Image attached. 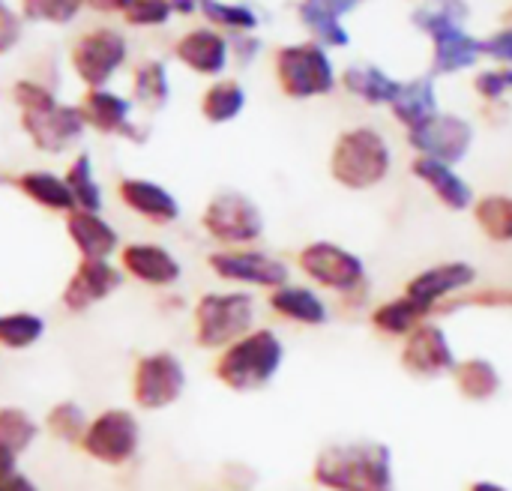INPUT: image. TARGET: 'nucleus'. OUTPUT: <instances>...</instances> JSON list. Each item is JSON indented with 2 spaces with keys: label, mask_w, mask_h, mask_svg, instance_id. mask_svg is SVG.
Here are the masks:
<instances>
[{
  "label": "nucleus",
  "mask_w": 512,
  "mask_h": 491,
  "mask_svg": "<svg viewBox=\"0 0 512 491\" xmlns=\"http://www.w3.org/2000/svg\"><path fill=\"white\" fill-rule=\"evenodd\" d=\"M312 483L324 491H396L393 450L366 438L327 444L312 462Z\"/></svg>",
  "instance_id": "f257e3e1"
},
{
  "label": "nucleus",
  "mask_w": 512,
  "mask_h": 491,
  "mask_svg": "<svg viewBox=\"0 0 512 491\" xmlns=\"http://www.w3.org/2000/svg\"><path fill=\"white\" fill-rule=\"evenodd\" d=\"M285 363V342L270 327H255L225 351H219L213 363V375L231 393H258L276 381Z\"/></svg>",
  "instance_id": "f03ea898"
},
{
  "label": "nucleus",
  "mask_w": 512,
  "mask_h": 491,
  "mask_svg": "<svg viewBox=\"0 0 512 491\" xmlns=\"http://www.w3.org/2000/svg\"><path fill=\"white\" fill-rule=\"evenodd\" d=\"M18 108H21V126L30 135V141L45 153H63L72 147L84 132V114L81 108L63 105L54 99V93L36 81H18L12 90Z\"/></svg>",
  "instance_id": "7ed1b4c3"
},
{
  "label": "nucleus",
  "mask_w": 512,
  "mask_h": 491,
  "mask_svg": "<svg viewBox=\"0 0 512 491\" xmlns=\"http://www.w3.org/2000/svg\"><path fill=\"white\" fill-rule=\"evenodd\" d=\"M255 321H258V300L252 291L243 288L207 291L198 297L192 309L195 345L204 351H225L228 345L252 333Z\"/></svg>",
  "instance_id": "20e7f679"
},
{
  "label": "nucleus",
  "mask_w": 512,
  "mask_h": 491,
  "mask_svg": "<svg viewBox=\"0 0 512 491\" xmlns=\"http://www.w3.org/2000/svg\"><path fill=\"white\" fill-rule=\"evenodd\" d=\"M390 165H393V150L387 138L369 126L342 132L330 153L333 180L351 192H366L381 186L390 174Z\"/></svg>",
  "instance_id": "39448f33"
},
{
  "label": "nucleus",
  "mask_w": 512,
  "mask_h": 491,
  "mask_svg": "<svg viewBox=\"0 0 512 491\" xmlns=\"http://www.w3.org/2000/svg\"><path fill=\"white\" fill-rule=\"evenodd\" d=\"M297 270L321 294H336L342 300H357L369 291L366 261L336 240H312L297 252Z\"/></svg>",
  "instance_id": "423d86ee"
},
{
  "label": "nucleus",
  "mask_w": 512,
  "mask_h": 491,
  "mask_svg": "<svg viewBox=\"0 0 512 491\" xmlns=\"http://www.w3.org/2000/svg\"><path fill=\"white\" fill-rule=\"evenodd\" d=\"M201 228L222 249H249L264 237L267 222L261 207L249 195L237 189H225L207 201L201 213Z\"/></svg>",
  "instance_id": "0eeeda50"
},
{
  "label": "nucleus",
  "mask_w": 512,
  "mask_h": 491,
  "mask_svg": "<svg viewBox=\"0 0 512 491\" xmlns=\"http://www.w3.org/2000/svg\"><path fill=\"white\" fill-rule=\"evenodd\" d=\"M216 279L243 291H276L291 282V267L285 258L264 249H216L207 258Z\"/></svg>",
  "instance_id": "6e6552de"
},
{
  "label": "nucleus",
  "mask_w": 512,
  "mask_h": 491,
  "mask_svg": "<svg viewBox=\"0 0 512 491\" xmlns=\"http://www.w3.org/2000/svg\"><path fill=\"white\" fill-rule=\"evenodd\" d=\"M276 75H279L285 96H291V99L327 96L336 84L333 63L318 42L282 48L276 54Z\"/></svg>",
  "instance_id": "1a4fd4ad"
},
{
  "label": "nucleus",
  "mask_w": 512,
  "mask_h": 491,
  "mask_svg": "<svg viewBox=\"0 0 512 491\" xmlns=\"http://www.w3.org/2000/svg\"><path fill=\"white\" fill-rule=\"evenodd\" d=\"M78 447L102 465H126L135 459L141 447V423L126 408H108L90 420Z\"/></svg>",
  "instance_id": "9d476101"
},
{
  "label": "nucleus",
  "mask_w": 512,
  "mask_h": 491,
  "mask_svg": "<svg viewBox=\"0 0 512 491\" xmlns=\"http://www.w3.org/2000/svg\"><path fill=\"white\" fill-rule=\"evenodd\" d=\"M186 390L183 360L171 351L144 354L132 369V399L141 411H165Z\"/></svg>",
  "instance_id": "9b49d317"
},
{
  "label": "nucleus",
  "mask_w": 512,
  "mask_h": 491,
  "mask_svg": "<svg viewBox=\"0 0 512 491\" xmlns=\"http://www.w3.org/2000/svg\"><path fill=\"white\" fill-rule=\"evenodd\" d=\"M408 144L417 150V156L456 168L474 147V126L459 114L438 111L426 123L408 129Z\"/></svg>",
  "instance_id": "f8f14e48"
},
{
  "label": "nucleus",
  "mask_w": 512,
  "mask_h": 491,
  "mask_svg": "<svg viewBox=\"0 0 512 491\" xmlns=\"http://www.w3.org/2000/svg\"><path fill=\"white\" fill-rule=\"evenodd\" d=\"M399 363L411 378L435 381V378L453 375V369L459 366V357L447 330L435 321H426L402 342Z\"/></svg>",
  "instance_id": "ddd939ff"
},
{
  "label": "nucleus",
  "mask_w": 512,
  "mask_h": 491,
  "mask_svg": "<svg viewBox=\"0 0 512 491\" xmlns=\"http://www.w3.org/2000/svg\"><path fill=\"white\" fill-rule=\"evenodd\" d=\"M477 279H480V273H477L474 264H468V261H441V264H432V267H423L420 273H414L402 294L435 315L447 300H453L456 294H465L468 288H474Z\"/></svg>",
  "instance_id": "4468645a"
},
{
  "label": "nucleus",
  "mask_w": 512,
  "mask_h": 491,
  "mask_svg": "<svg viewBox=\"0 0 512 491\" xmlns=\"http://www.w3.org/2000/svg\"><path fill=\"white\" fill-rule=\"evenodd\" d=\"M126 39L117 30H93L84 33L75 48H72V66L78 72V78L90 87V90H102L111 75L123 66L126 60Z\"/></svg>",
  "instance_id": "2eb2a0df"
},
{
  "label": "nucleus",
  "mask_w": 512,
  "mask_h": 491,
  "mask_svg": "<svg viewBox=\"0 0 512 491\" xmlns=\"http://www.w3.org/2000/svg\"><path fill=\"white\" fill-rule=\"evenodd\" d=\"M120 285H123V270L120 267H114L111 261H87V258H81V264L69 276L60 300H63V306L69 312H87L90 306L108 300Z\"/></svg>",
  "instance_id": "dca6fc26"
},
{
  "label": "nucleus",
  "mask_w": 512,
  "mask_h": 491,
  "mask_svg": "<svg viewBox=\"0 0 512 491\" xmlns=\"http://www.w3.org/2000/svg\"><path fill=\"white\" fill-rule=\"evenodd\" d=\"M120 270L150 288H171L183 276V264L162 243H129L120 249Z\"/></svg>",
  "instance_id": "f3484780"
},
{
  "label": "nucleus",
  "mask_w": 512,
  "mask_h": 491,
  "mask_svg": "<svg viewBox=\"0 0 512 491\" xmlns=\"http://www.w3.org/2000/svg\"><path fill=\"white\" fill-rule=\"evenodd\" d=\"M267 306L276 318L300 324V327H324L330 324V303L315 285L288 282L267 294Z\"/></svg>",
  "instance_id": "a211bd4d"
},
{
  "label": "nucleus",
  "mask_w": 512,
  "mask_h": 491,
  "mask_svg": "<svg viewBox=\"0 0 512 491\" xmlns=\"http://www.w3.org/2000/svg\"><path fill=\"white\" fill-rule=\"evenodd\" d=\"M84 123L93 126L102 135H123L129 141H144V129L132 123V102L126 96H117L111 90H87L81 102Z\"/></svg>",
  "instance_id": "6ab92c4d"
},
{
  "label": "nucleus",
  "mask_w": 512,
  "mask_h": 491,
  "mask_svg": "<svg viewBox=\"0 0 512 491\" xmlns=\"http://www.w3.org/2000/svg\"><path fill=\"white\" fill-rule=\"evenodd\" d=\"M120 201L141 219L153 225H171L180 219V201L159 183L144 177H123L117 186Z\"/></svg>",
  "instance_id": "aec40b11"
},
{
  "label": "nucleus",
  "mask_w": 512,
  "mask_h": 491,
  "mask_svg": "<svg viewBox=\"0 0 512 491\" xmlns=\"http://www.w3.org/2000/svg\"><path fill=\"white\" fill-rule=\"evenodd\" d=\"M411 174L429 186V192L441 201V207L453 210V213H465L474 207L477 195L471 189V183L453 168V165H444V162H435V159H423L417 156L411 162Z\"/></svg>",
  "instance_id": "412c9836"
},
{
  "label": "nucleus",
  "mask_w": 512,
  "mask_h": 491,
  "mask_svg": "<svg viewBox=\"0 0 512 491\" xmlns=\"http://www.w3.org/2000/svg\"><path fill=\"white\" fill-rule=\"evenodd\" d=\"M66 234L72 246L81 252V258L87 261H111V255L120 252V234L99 213L90 210L66 213Z\"/></svg>",
  "instance_id": "4be33fe9"
},
{
  "label": "nucleus",
  "mask_w": 512,
  "mask_h": 491,
  "mask_svg": "<svg viewBox=\"0 0 512 491\" xmlns=\"http://www.w3.org/2000/svg\"><path fill=\"white\" fill-rule=\"evenodd\" d=\"M432 39H435V57H432L435 75H453L459 69H468L483 54V42L468 36L459 24H438L432 30Z\"/></svg>",
  "instance_id": "5701e85b"
},
{
  "label": "nucleus",
  "mask_w": 512,
  "mask_h": 491,
  "mask_svg": "<svg viewBox=\"0 0 512 491\" xmlns=\"http://www.w3.org/2000/svg\"><path fill=\"white\" fill-rule=\"evenodd\" d=\"M426 321H432V312L423 309L420 303H414L411 297L399 294L393 300H384L378 303L372 312H369V324L375 333L387 336V339H408L417 327H423Z\"/></svg>",
  "instance_id": "b1692460"
},
{
  "label": "nucleus",
  "mask_w": 512,
  "mask_h": 491,
  "mask_svg": "<svg viewBox=\"0 0 512 491\" xmlns=\"http://www.w3.org/2000/svg\"><path fill=\"white\" fill-rule=\"evenodd\" d=\"M453 384L459 390L462 399L468 402H492L501 396L504 390V375L501 369L489 360V357H468V360H459V366L453 369Z\"/></svg>",
  "instance_id": "393cba45"
},
{
  "label": "nucleus",
  "mask_w": 512,
  "mask_h": 491,
  "mask_svg": "<svg viewBox=\"0 0 512 491\" xmlns=\"http://www.w3.org/2000/svg\"><path fill=\"white\" fill-rule=\"evenodd\" d=\"M177 57L201 75H219L228 66V39L207 27L192 30L177 42Z\"/></svg>",
  "instance_id": "a878e982"
},
{
  "label": "nucleus",
  "mask_w": 512,
  "mask_h": 491,
  "mask_svg": "<svg viewBox=\"0 0 512 491\" xmlns=\"http://www.w3.org/2000/svg\"><path fill=\"white\" fill-rule=\"evenodd\" d=\"M363 0H303L300 18L324 45H348V30L339 24L342 12H351Z\"/></svg>",
  "instance_id": "bb28decb"
},
{
  "label": "nucleus",
  "mask_w": 512,
  "mask_h": 491,
  "mask_svg": "<svg viewBox=\"0 0 512 491\" xmlns=\"http://www.w3.org/2000/svg\"><path fill=\"white\" fill-rule=\"evenodd\" d=\"M396 120L408 129L426 123L429 117L438 114V96H435V84L432 78H414V81H402L396 99L390 102Z\"/></svg>",
  "instance_id": "cd10ccee"
},
{
  "label": "nucleus",
  "mask_w": 512,
  "mask_h": 491,
  "mask_svg": "<svg viewBox=\"0 0 512 491\" xmlns=\"http://www.w3.org/2000/svg\"><path fill=\"white\" fill-rule=\"evenodd\" d=\"M15 186L39 207L54 210V213H72L75 210V198L66 186L63 177L51 174V171H27L15 180Z\"/></svg>",
  "instance_id": "c85d7f7f"
},
{
  "label": "nucleus",
  "mask_w": 512,
  "mask_h": 491,
  "mask_svg": "<svg viewBox=\"0 0 512 491\" xmlns=\"http://www.w3.org/2000/svg\"><path fill=\"white\" fill-rule=\"evenodd\" d=\"M474 222L480 228V234L498 246H510L512 243V195L504 192H492L474 201L471 207Z\"/></svg>",
  "instance_id": "c756f323"
},
{
  "label": "nucleus",
  "mask_w": 512,
  "mask_h": 491,
  "mask_svg": "<svg viewBox=\"0 0 512 491\" xmlns=\"http://www.w3.org/2000/svg\"><path fill=\"white\" fill-rule=\"evenodd\" d=\"M342 84L345 90H351L369 105H390L402 87V81H393L378 66H348L342 75Z\"/></svg>",
  "instance_id": "7c9ffc66"
},
{
  "label": "nucleus",
  "mask_w": 512,
  "mask_h": 491,
  "mask_svg": "<svg viewBox=\"0 0 512 491\" xmlns=\"http://www.w3.org/2000/svg\"><path fill=\"white\" fill-rule=\"evenodd\" d=\"M66 186L75 198V210H90V213H99L102 210V189L96 183V174H93V159L90 153H78L72 159V165L66 168Z\"/></svg>",
  "instance_id": "2f4dec72"
},
{
  "label": "nucleus",
  "mask_w": 512,
  "mask_h": 491,
  "mask_svg": "<svg viewBox=\"0 0 512 491\" xmlns=\"http://www.w3.org/2000/svg\"><path fill=\"white\" fill-rule=\"evenodd\" d=\"M45 336V321L36 312H3L0 315V348L24 351Z\"/></svg>",
  "instance_id": "473e14b6"
},
{
  "label": "nucleus",
  "mask_w": 512,
  "mask_h": 491,
  "mask_svg": "<svg viewBox=\"0 0 512 491\" xmlns=\"http://www.w3.org/2000/svg\"><path fill=\"white\" fill-rule=\"evenodd\" d=\"M243 105H246V90L237 81H216L201 99V114L210 123H228L243 111Z\"/></svg>",
  "instance_id": "72a5a7b5"
},
{
  "label": "nucleus",
  "mask_w": 512,
  "mask_h": 491,
  "mask_svg": "<svg viewBox=\"0 0 512 491\" xmlns=\"http://www.w3.org/2000/svg\"><path fill=\"white\" fill-rule=\"evenodd\" d=\"M39 438V423L24 408H0V444H6L12 453H27L33 441Z\"/></svg>",
  "instance_id": "f704fd0d"
},
{
  "label": "nucleus",
  "mask_w": 512,
  "mask_h": 491,
  "mask_svg": "<svg viewBox=\"0 0 512 491\" xmlns=\"http://www.w3.org/2000/svg\"><path fill=\"white\" fill-rule=\"evenodd\" d=\"M171 96V87H168V72L159 60H147V63H138L135 69V99L141 105H147L150 111L162 108Z\"/></svg>",
  "instance_id": "c9c22d12"
},
{
  "label": "nucleus",
  "mask_w": 512,
  "mask_h": 491,
  "mask_svg": "<svg viewBox=\"0 0 512 491\" xmlns=\"http://www.w3.org/2000/svg\"><path fill=\"white\" fill-rule=\"evenodd\" d=\"M87 426H90V420L78 402H57L45 417V429L57 441H66V444H81Z\"/></svg>",
  "instance_id": "e433bc0d"
},
{
  "label": "nucleus",
  "mask_w": 512,
  "mask_h": 491,
  "mask_svg": "<svg viewBox=\"0 0 512 491\" xmlns=\"http://www.w3.org/2000/svg\"><path fill=\"white\" fill-rule=\"evenodd\" d=\"M462 18H468V6L462 0H426V6L414 12V24L429 33L438 24H462Z\"/></svg>",
  "instance_id": "4c0bfd02"
},
{
  "label": "nucleus",
  "mask_w": 512,
  "mask_h": 491,
  "mask_svg": "<svg viewBox=\"0 0 512 491\" xmlns=\"http://www.w3.org/2000/svg\"><path fill=\"white\" fill-rule=\"evenodd\" d=\"M198 3L213 24H222L231 30H252L258 24L255 12L249 6H234V3H222V0H198Z\"/></svg>",
  "instance_id": "58836bf2"
},
{
  "label": "nucleus",
  "mask_w": 512,
  "mask_h": 491,
  "mask_svg": "<svg viewBox=\"0 0 512 491\" xmlns=\"http://www.w3.org/2000/svg\"><path fill=\"white\" fill-rule=\"evenodd\" d=\"M84 0H21L24 15L33 21H51V24H66L78 15Z\"/></svg>",
  "instance_id": "ea45409f"
},
{
  "label": "nucleus",
  "mask_w": 512,
  "mask_h": 491,
  "mask_svg": "<svg viewBox=\"0 0 512 491\" xmlns=\"http://www.w3.org/2000/svg\"><path fill=\"white\" fill-rule=\"evenodd\" d=\"M171 12L174 9L168 0H132L123 15L135 27H153V24H165Z\"/></svg>",
  "instance_id": "a19ab883"
},
{
  "label": "nucleus",
  "mask_w": 512,
  "mask_h": 491,
  "mask_svg": "<svg viewBox=\"0 0 512 491\" xmlns=\"http://www.w3.org/2000/svg\"><path fill=\"white\" fill-rule=\"evenodd\" d=\"M477 93L489 102L501 99L507 90H512V69H489V72H480L477 81H474Z\"/></svg>",
  "instance_id": "79ce46f5"
},
{
  "label": "nucleus",
  "mask_w": 512,
  "mask_h": 491,
  "mask_svg": "<svg viewBox=\"0 0 512 491\" xmlns=\"http://www.w3.org/2000/svg\"><path fill=\"white\" fill-rule=\"evenodd\" d=\"M18 39H21V21H18V15L0 0V54L12 51Z\"/></svg>",
  "instance_id": "37998d69"
},
{
  "label": "nucleus",
  "mask_w": 512,
  "mask_h": 491,
  "mask_svg": "<svg viewBox=\"0 0 512 491\" xmlns=\"http://www.w3.org/2000/svg\"><path fill=\"white\" fill-rule=\"evenodd\" d=\"M483 54L495 57V60H504V63H512V27L495 33L492 39L483 42Z\"/></svg>",
  "instance_id": "c03bdc74"
},
{
  "label": "nucleus",
  "mask_w": 512,
  "mask_h": 491,
  "mask_svg": "<svg viewBox=\"0 0 512 491\" xmlns=\"http://www.w3.org/2000/svg\"><path fill=\"white\" fill-rule=\"evenodd\" d=\"M258 51H261V42H258V39H252V36H240V39H234V54H237V60H240L243 66H246V63H252Z\"/></svg>",
  "instance_id": "a18cd8bd"
},
{
  "label": "nucleus",
  "mask_w": 512,
  "mask_h": 491,
  "mask_svg": "<svg viewBox=\"0 0 512 491\" xmlns=\"http://www.w3.org/2000/svg\"><path fill=\"white\" fill-rule=\"evenodd\" d=\"M15 465H18V453H12L6 444H0V483L18 474V471H15Z\"/></svg>",
  "instance_id": "49530a36"
},
{
  "label": "nucleus",
  "mask_w": 512,
  "mask_h": 491,
  "mask_svg": "<svg viewBox=\"0 0 512 491\" xmlns=\"http://www.w3.org/2000/svg\"><path fill=\"white\" fill-rule=\"evenodd\" d=\"M0 491H39L24 474H15V477H9V480H3L0 483Z\"/></svg>",
  "instance_id": "de8ad7c7"
},
{
  "label": "nucleus",
  "mask_w": 512,
  "mask_h": 491,
  "mask_svg": "<svg viewBox=\"0 0 512 491\" xmlns=\"http://www.w3.org/2000/svg\"><path fill=\"white\" fill-rule=\"evenodd\" d=\"M84 3H90V6H96L102 12H126V6L132 0H84Z\"/></svg>",
  "instance_id": "09e8293b"
},
{
  "label": "nucleus",
  "mask_w": 512,
  "mask_h": 491,
  "mask_svg": "<svg viewBox=\"0 0 512 491\" xmlns=\"http://www.w3.org/2000/svg\"><path fill=\"white\" fill-rule=\"evenodd\" d=\"M468 491H510L504 483H495V480H474Z\"/></svg>",
  "instance_id": "8fccbe9b"
},
{
  "label": "nucleus",
  "mask_w": 512,
  "mask_h": 491,
  "mask_svg": "<svg viewBox=\"0 0 512 491\" xmlns=\"http://www.w3.org/2000/svg\"><path fill=\"white\" fill-rule=\"evenodd\" d=\"M171 3V9H177V12H192L195 6H198V0H168Z\"/></svg>",
  "instance_id": "3c124183"
}]
</instances>
